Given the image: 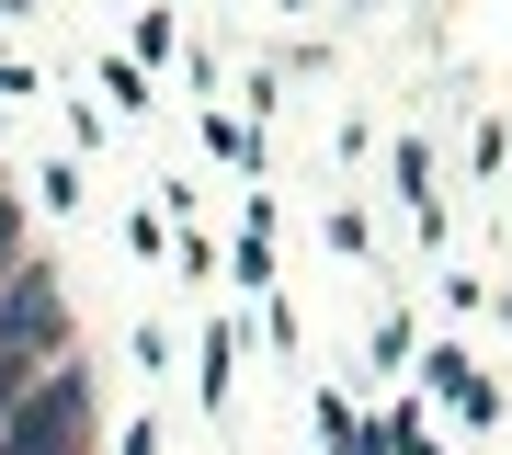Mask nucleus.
<instances>
[{"instance_id": "f257e3e1", "label": "nucleus", "mask_w": 512, "mask_h": 455, "mask_svg": "<svg viewBox=\"0 0 512 455\" xmlns=\"http://www.w3.org/2000/svg\"><path fill=\"white\" fill-rule=\"evenodd\" d=\"M421 387H433V399H444V410L467 421V433H490V421H501V399H490V376H478L467 353H421Z\"/></svg>"}, {"instance_id": "f03ea898", "label": "nucleus", "mask_w": 512, "mask_h": 455, "mask_svg": "<svg viewBox=\"0 0 512 455\" xmlns=\"http://www.w3.org/2000/svg\"><path fill=\"white\" fill-rule=\"evenodd\" d=\"M205 148H217L228 171H262V137H251V126H228V114H205Z\"/></svg>"}, {"instance_id": "0eeeda50", "label": "nucleus", "mask_w": 512, "mask_h": 455, "mask_svg": "<svg viewBox=\"0 0 512 455\" xmlns=\"http://www.w3.org/2000/svg\"><path fill=\"white\" fill-rule=\"evenodd\" d=\"M501 319H512V285H501Z\"/></svg>"}, {"instance_id": "39448f33", "label": "nucleus", "mask_w": 512, "mask_h": 455, "mask_svg": "<svg viewBox=\"0 0 512 455\" xmlns=\"http://www.w3.org/2000/svg\"><path fill=\"white\" fill-rule=\"evenodd\" d=\"M148 57H183V23H171V12H137V69H148Z\"/></svg>"}, {"instance_id": "7ed1b4c3", "label": "nucleus", "mask_w": 512, "mask_h": 455, "mask_svg": "<svg viewBox=\"0 0 512 455\" xmlns=\"http://www.w3.org/2000/svg\"><path fill=\"white\" fill-rule=\"evenodd\" d=\"M319 444H330V455H376V433H365L342 399H319Z\"/></svg>"}, {"instance_id": "423d86ee", "label": "nucleus", "mask_w": 512, "mask_h": 455, "mask_svg": "<svg viewBox=\"0 0 512 455\" xmlns=\"http://www.w3.org/2000/svg\"><path fill=\"white\" fill-rule=\"evenodd\" d=\"M399 455H444V444H433V433H410V444H399Z\"/></svg>"}, {"instance_id": "20e7f679", "label": "nucleus", "mask_w": 512, "mask_h": 455, "mask_svg": "<svg viewBox=\"0 0 512 455\" xmlns=\"http://www.w3.org/2000/svg\"><path fill=\"white\" fill-rule=\"evenodd\" d=\"M228 364H239V330L217 319V330H205V399H217V410H228Z\"/></svg>"}]
</instances>
